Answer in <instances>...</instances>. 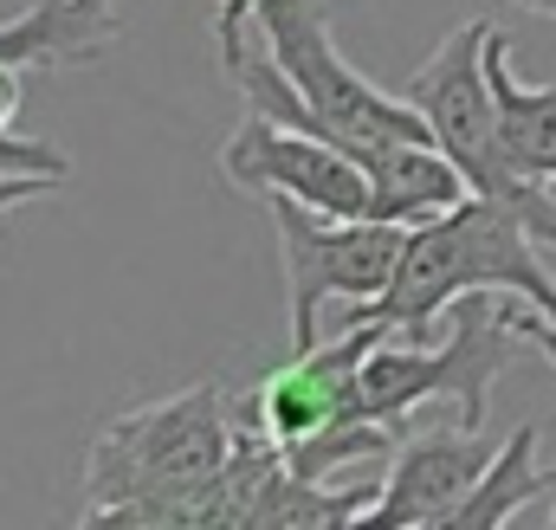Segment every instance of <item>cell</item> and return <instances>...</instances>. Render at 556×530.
Returning a JSON list of instances; mask_svg holds the SVG:
<instances>
[{
  "label": "cell",
  "mask_w": 556,
  "mask_h": 530,
  "mask_svg": "<svg viewBox=\"0 0 556 530\" xmlns=\"http://www.w3.org/2000/svg\"><path fill=\"white\" fill-rule=\"evenodd\" d=\"M233 433H240V414L220 382H194L181 395L124 407L91 440L78 525L188 530L194 499L233 459Z\"/></svg>",
  "instance_id": "6da1fadb"
},
{
  "label": "cell",
  "mask_w": 556,
  "mask_h": 530,
  "mask_svg": "<svg viewBox=\"0 0 556 530\" xmlns=\"http://www.w3.org/2000/svg\"><path fill=\"white\" fill-rule=\"evenodd\" d=\"M117 39H124L117 0H33L26 13L0 20V175H59V181H72V155L65 149L13 130V117H20V72L26 65H46V72L98 65Z\"/></svg>",
  "instance_id": "52a82bcc"
},
{
  "label": "cell",
  "mask_w": 556,
  "mask_h": 530,
  "mask_svg": "<svg viewBox=\"0 0 556 530\" xmlns=\"http://www.w3.org/2000/svg\"><path fill=\"white\" fill-rule=\"evenodd\" d=\"M492 440L479 427H420V433H402L395 446V466L389 479L376 485V505L363 525L376 530H408V525H440L459 512V499L479 485V472L492 466Z\"/></svg>",
  "instance_id": "30bf717a"
},
{
  "label": "cell",
  "mask_w": 556,
  "mask_h": 530,
  "mask_svg": "<svg viewBox=\"0 0 556 530\" xmlns=\"http://www.w3.org/2000/svg\"><path fill=\"white\" fill-rule=\"evenodd\" d=\"M65 181L59 175H0V214L7 207H26V201H39V194H59Z\"/></svg>",
  "instance_id": "9a60e30c"
},
{
  "label": "cell",
  "mask_w": 556,
  "mask_h": 530,
  "mask_svg": "<svg viewBox=\"0 0 556 530\" xmlns=\"http://www.w3.org/2000/svg\"><path fill=\"white\" fill-rule=\"evenodd\" d=\"M518 350V304H492V291H466L446 311V343H395L382 337L363 356V414L408 427L420 401H453L466 427H485V401Z\"/></svg>",
  "instance_id": "5b68a950"
},
{
  "label": "cell",
  "mask_w": 556,
  "mask_h": 530,
  "mask_svg": "<svg viewBox=\"0 0 556 530\" xmlns=\"http://www.w3.org/2000/svg\"><path fill=\"white\" fill-rule=\"evenodd\" d=\"M266 214H273L278 234V260H285V291H291V350H311L317 343V317L330 298H376L389 291L395 265L408 253V227L402 220H337V214H317L291 194H260Z\"/></svg>",
  "instance_id": "8992f818"
},
{
  "label": "cell",
  "mask_w": 556,
  "mask_h": 530,
  "mask_svg": "<svg viewBox=\"0 0 556 530\" xmlns=\"http://www.w3.org/2000/svg\"><path fill=\"white\" fill-rule=\"evenodd\" d=\"M260 13V0H214V46H220V72L247 52V20Z\"/></svg>",
  "instance_id": "5bb4252c"
},
{
  "label": "cell",
  "mask_w": 556,
  "mask_h": 530,
  "mask_svg": "<svg viewBox=\"0 0 556 530\" xmlns=\"http://www.w3.org/2000/svg\"><path fill=\"white\" fill-rule=\"evenodd\" d=\"M544 492H556V466H538V427H511V440L492 453V466L459 499V512L446 518V530H498V525H511L518 512H531Z\"/></svg>",
  "instance_id": "4fadbf2b"
},
{
  "label": "cell",
  "mask_w": 556,
  "mask_h": 530,
  "mask_svg": "<svg viewBox=\"0 0 556 530\" xmlns=\"http://www.w3.org/2000/svg\"><path fill=\"white\" fill-rule=\"evenodd\" d=\"M485 39L492 26L485 20H466L459 33H446L402 85V98L427 117V130L440 142V155L466 175L472 194L485 201H505L531 220V234L556 247V201L544 181L518 175L511 155H505V136H498V98H492V78H485Z\"/></svg>",
  "instance_id": "277c9868"
},
{
  "label": "cell",
  "mask_w": 556,
  "mask_h": 530,
  "mask_svg": "<svg viewBox=\"0 0 556 530\" xmlns=\"http://www.w3.org/2000/svg\"><path fill=\"white\" fill-rule=\"evenodd\" d=\"M395 337L382 324H343L337 337H317L311 350H298L285 369H273L253 401H240L278 446L304 440V433H324V427H350V420H369L363 414V356Z\"/></svg>",
  "instance_id": "9c48e42d"
},
{
  "label": "cell",
  "mask_w": 556,
  "mask_h": 530,
  "mask_svg": "<svg viewBox=\"0 0 556 530\" xmlns=\"http://www.w3.org/2000/svg\"><path fill=\"white\" fill-rule=\"evenodd\" d=\"M518 337H525V343H538V356H551V363H556V324L538 311V304H531V311L518 304Z\"/></svg>",
  "instance_id": "2e32d148"
},
{
  "label": "cell",
  "mask_w": 556,
  "mask_h": 530,
  "mask_svg": "<svg viewBox=\"0 0 556 530\" xmlns=\"http://www.w3.org/2000/svg\"><path fill=\"white\" fill-rule=\"evenodd\" d=\"M466 291H518L556 324V278L538 260L531 220L505 201H485V194H466V201L415 220L389 291L350 304L343 324H382V330L420 343L427 324L446 317Z\"/></svg>",
  "instance_id": "3957f363"
},
{
  "label": "cell",
  "mask_w": 556,
  "mask_h": 530,
  "mask_svg": "<svg viewBox=\"0 0 556 530\" xmlns=\"http://www.w3.org/2000/svg\"><path fill=\"white\" fill-rule=\"evenodd\" d=\"M220 175L247 194H291V201H304L317 214H337V220L369 214V168L350 149L324 142V136L273 124L266 111L240 117V130L220 149Z\"/></svg>",
  "instance_id": "ba28073f"
},
{
  "label": "cell",
  "mask_w": 556,
  "mask_h": 530,
  "mask_svg": "<svg viewBox=\"0 0 556 530\" xmlns=\"http://www.w3.org/2000/svg\"><path fill=\"white\" fill-rule=\"evenodd\" d=\"M518 7H531V13H551V20H556V0H518Z\"/></svg>",
  "instance_id": "e0dca14e"
},
{
  "label": "cell",
  "mask_w": 556,
  "mask_h": 530,
  "mask_svg": "<svg viewBox=\"0 0 556 530\" xmlns=\"http://www.w3.org/2000/svg\"><path fill=\"white\" fill-rule=\"evenodd\" d=\"M485 78H492V98H498V136H505L511 168L551 188L556 181V85H518L511 78V39L498 26L485 39Z\"/></svg>",
  "instance_id": "7c38bea8"
},
{
  "label": "cell",
  "mask_w": 556,
  "mask_h": 530,
  "mask_svg": "<svg viewBox=\"0 0 556 530\" xmlns=\"http://www.w3.org/2000/svg\"><path fill=\"white\" fill-rule=\"evenodd\" d=\"M363 168H369V220L415 227V220L472 194L466 175L440 155V142H382L363 155Z\"/></svg>",
  "instance_id": "8fae6325"
},
{
  "label": "cell",
  "mask_w": 556,
  "mask_h": 530,
  "mask_svg": "<svg viewBox=\"0 0 556 530\" xmlns=\"http://www.w3.org/2000/svg\"><path fill=\"white\" fill-rule=\"evenodd\" d=\"M260 26H266V59L240 52L227 65V85L247 98V111L324 136L356 162L382 142H433L427 117L408 98H389L337 52L317 0H260Z\"/></svg>",
  "instance_id": "7a4b0ae2"
}]
</instances>
